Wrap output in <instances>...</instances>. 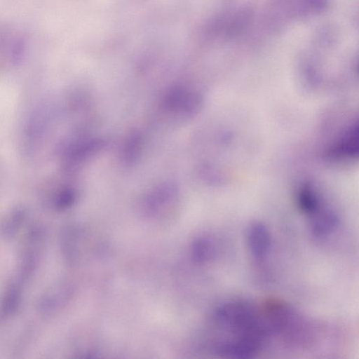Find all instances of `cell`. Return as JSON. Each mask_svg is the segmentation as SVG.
<instances>
[{
	"label": "cell",
	"mask_w": 359,
	"mask_h": 359,
	"mask_svg": "<svg viewBox=\"0 0 359 359\" xmlns=\"http://www.w3.org/2000/svg\"><path fill=\"white\" fill-rule=\"evenodd\" d=\"M214 320L227 333L217 342L216 353L230 358H250L263 348L271 336L261 306L245 300H232L219 306Z\"/></svg>",
	"instance_id": "1"
},
{
	"label": "cell",
	"mask_w": 359,
	"mask_h": 359,
	"mask_svg": "<svg viewBox=\"0 0 359 359\" xmlns=\"http://www.w3.org/2000/svg\"><path fill=\"white\" fill-rule=\"evenodd\" d=\"M247 245L252 257L257 262L265 259L271 248V235L265 224L252 222L247 229Z\"/></svg>",
	"instance_id": "2"
},
{
	"label": "cell",
	"mask_w": 359,
	"mask_h": 359,
	"mask_svg": "<svg viewBox=\"0 0 359 359\" xmlns=\"http://www.w3.org/2000/svg\"><path fill=\"white\" fill-rule=\"evenodd\" d=\"M358 152V126L352 123L329 149L327 156L333 160L353 159Z\"/></svg>",
	"instance_id": "3"
},
{
	"label": "cell",
	"mask_w": 359,
	"mask_h": 359,
	"mask_svg": "<svg viewBox=\"0 0 359 359\" xmlns=\"http://www.w3.org/2000/svg\"><path fill=\"white\" fill-rule=\"evenodd\" d=\"M25 283L15 278L7 287L1 303V313L5 316H11L19 309L22 297V287Z\"/></svg>",
	"instance_id": "4"
},
{
	"label": "cell",
	"mask_w": 359,
	"mask_h": 359,
	"mask_svg": "<svg viewBox=\"0 0 359 359\" xmlns=\"http://www.w3.org/2000/svg\"><path fill=\"white\" fill-rule=\"evenodd\" d=\"M26 217L22 208L13 209L5 218L1 227L2 235L6 240L13 239L19 232Z\"/></svg>",
	"instance_id": "5"
},
{
	"label": "cell",
	"mask_w": 359,
	"mask_h": 359,
	"mask_svg": "<svg viewBox=\"0 0 359 359\" xmlns=\"http://www.w3.org/2000/svg\"><path fill=\"white\" fill-rule=\"evenodd\" d=\"M194 247L195 257L198 261H204L209 259L212 253V245L208 239H199Z\"/></svg>",
	"instance_id": "6"
},
{
	"label": "cell",
	"mask_w": 359,
	"mask_h": 359,
	"mask_svg": "<svg viewBox=\"0 0 359 359\" xmlns=\"http://www.w3.org/2000/svg\"><path fill=\"white\" fill-rule=\"evenodd\" d=\"M74 199L75 195L72 190H63L55 198L54 205L58 210H64L71 206Z\"/></svg>",
	"instance_id": "7"
},
{
	"label": "cell",
	"mask_w": 359,
	"mask_h": 359,
	"mask_svg": "<svg viewBox=\"0 0 359 359\" xmlns=\"http://www.w3.org/2000/svg\"><path fill=\"white\" fill-rule=\"evenodd\" d=\"M141 146V139L137 135H134L127 144L125 151V160L131 161L136 158L137 154H139V150Z\"/></svg>",
	"instance_id": "8"
}]
</instances>
